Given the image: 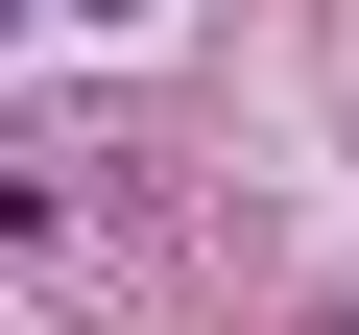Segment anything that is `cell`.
<instances>
[{
	"instance_id": "obj_1",
	"label": "cell",
	"mask_w": 359,
	"mask_h": 335,
	"mask_svg": "<svg viewBox=\"0 0 359 335\" xmlns=\"http://www.w3.org/2000/svg\"><path fill=\"white\" fill-rule=\"evenodd\" d=\"M311 335H359V311H311Z\"/></svg>"
}]
</instances>
